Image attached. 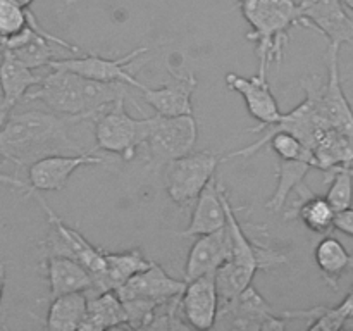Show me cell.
I'll return each instance as SVG.
<instances>
[{
  "instance_id": "6da1fadb",
  "label": "cell",
  "mask_w": 353,
  "mask_h": 331,
  "mask_svg": "<svg viewBox=\"0 0 353 331\" xmlns=\"http://www.w3.org/2000/svg\"><path fill=\"white\" fill-rule=\"evenodd\" d=\"M86 121L92 119L54 110L10 112L0 128V157L16 166H30L47 155L90 154L93 150L74 134L76 128Z\"/></svg>"
},
{
  "instance_id": "7a4b0ae2",
  "label": "cell",
  "mask_w": 353,
  "mask_h": 331,
  "mask_svg": "<svg viewBox=\"0 0 353 331\" xmlns=\"http://www.w3.org/2000/svg\"><path fill=\"white\" fill-rule=\"evenodd\" d=\"M126 97L123 83H102L65 69H52L26 93L24 102L40 100L54 112L93 119L103 107Z\"/></svg>"
},
{
  "instance_id": "3957f363",
  "label": "cell",
  "mask_w": 353,
  "mask_h": 331,
  "mask_svg": "<svg viewBox=\"0 0 353 331\" xmlns=\"http://www.w3.org/2000/svg\"><path fill=\"white\" fill-rule=\"evenodd\" d=\"M240 9L250 26L247 40L255 43L259 64L268 68L281 62L292 28H312L296 0H240Z\"/></svg>"
},
{
  "instance_id": "277c9868",
  "label": "cell",
  "mask_w": 353,
  "mask_h": 331,
  "mask_svg": "<svg viewBox=\"0 0 353 331\" xmlns=\"http://www.w3.org/2000/svg\"><path fill=\"white\" fill-rule=\"evenodd\" d=\"M95 152H109L121 155L124 161L134 157L138 148L145 143L152 126V116L134 119L124 107V97L103 107L92 119Z\"/></svg>"
},
{
  "instance_id": "5b68a950",
  "label": "cell",
  "mask_w": 353,
  "mask_h": 331,
  "mask_svg": "<svg viewBox=\"0 0 353 331\" xmlns=\"http://www.w3.org/2000/svg\"><path fill=\"white\" fill-rule=\"evenodd\" d=\"M219 162V154L212 150H192L168 162L164 171V186L169 199L179 209L192 205L203 186L216 176Z\"/></svg>"
},
{
  "instance_id": "8992f818",
  "label": "cell",
  "mask_w": 353,
  "mask_h": 331,
  "mask_svg": "<svg viewBox=\"0 0 353 331\" xmlns=\"http://www.w3.org/2000/svg\"><path fill=\"white\" fill-rule=\"evenodd\" d=\"M34 195V199L40 202V205L43 207L45 214L48 217V223L52 226V233L48 237L47 243H43V250L48 252V255H65V257H71L74 261H78L79 264L85 265L92 276L95 278V293H99L100 279L103 278V272H105V250L95 247V245L90 243L85 237H83L79 231H76L74 228L68 226L54 210L48 207V203L45 202L43 197L38 195V192L31 193ZM93 293V295H95Z\"/></svg>"
},
{
  "instance_id": "52a82bcc",
  "label": "cell",
  "mask_w": 353,
  "mask_h": 331,
  "mask_svg": "<svg viewBox=\"0 0 353 331\" xmlns=\"http://www.w3.org/2000/svg\"><path fill=\"white\" fill-rule=\"evenodd\" d=\"M199 138V124L190 116H152V126L145 140L147 159L152 166H165L193 150Z\"/></svg>"
},
{
  "instance_id": "ba28073f",
  "label": "cell",
  "mask_w": 353,
  "mask_h": 331,
  "mask_svg": "<svg viewBox=\"0 0 353 331\" xmlns=\"http://www.w3.org/2000/svg\"><path fill=\"white\" fill-rule=\"evenodd\" d=\"M148 54V47H138L130 50L128 54L117 55V57H107L100 54H86L79 57H65V59H52L48 69H65V71L76 72L79 76H85L88 79L102 83H123V85L134 86L137 90H143V83L134 78L131 66L141 57Z\"/></svg>"
},
{
  "instance_id": "9c48e42d",
  "label": "cell",
  "mask_w": 353,
  "mask_h": 331,
  "mask_svg": "<svg viewBox=\"0 0 353 331\" xmlns=\"http://www.w3.org/2000/svg\"><path fill=\"white\" fill-rule=\"evenodd\" d=\"M214 326L224 330H285V314L278 316L261 293L248 286L243 293L231 300L226 305L219 307Z\"/></svg>"
},
{
  "instance_id": "30bf717a",
  "label": "cell",
  "mask_w": 353,
  "mask_h": 331,
  "mask_svg": "<svg viewBox=\"0 0 353 331\" xmlns=\"http://www.w3.org/2000/svg\"><path fill=\"white\" fill-rule=\"evenodd\" d=\"M268 66L259 64L257 74L250 76V78H245L236 72H228L226 74L228 88L241 95L250 116L261 123V126L252 128L250 131H254V133L264 131L265 128L278 123L283 114L268 83Z\"/></svg>"
},
{
  "instance_id": "8fae6325",
  "label": "cell",
  "mask_w": 353,
  "mask_h": 331,
  "mask_svg": "<svg viewBox=\"0 0 353 331\" xmlns=\"http://www.w3.org/2000/svg\"><path fill=\"white\" fill-rule=\"evenodd\" d=\"M105 159L90 154H55L41 157L31 162L28 168V179H30L31 193L34 192H62L68 186L69 179L74 174L76 169L85 166L103 164ZM30 193V195H31Z\"/></svg>"
},
{
  "instance_id": "7c38bea8",
  "label": "cell",
  "mask_w": 353,
  "mask_h": 331,
  "mask_svg": "<svg viewBox=\"0 0 353 331\" xmlns=\"http://www.w3.org/2000/svg\"><path fill=\"white\" fill-rule=\"evenodd\" d=\"M340 47L341 45L334 43L327 47V81L323 83L321 88V110L330 130L353 138V109L345 95L340 78Z\"/></svg>"
},
{
  "instance_id": "4fadbf2b",
  "label": "cell",
  "mask_w": 353,
  "mask_h": 331,
  "mask_svg": "<svg viewBox=\"0 0 353 331\" xmlns=\"http://www.w3.org/2000/svg\"><path fill=\"white\" fill-rule=\"evenodd\" d=\"M179 309L188 326L196 330L214 328L219 310V297H217L214 272H207L186 281L179 295Z\"/></svg>"
},
{
  "instance_id": "5bb4252c",
  "label": "cell",
  "mask_w": 353,
  "mask_h": 331,
  "mask_svg": "<svg viewBox=\"0 0 353 331\" xmlns=\"http://www.w3.org/2000/svg\"><path fill=\"white\" fill-rule=\"evenodd\" d=\"M296 3L310 26L323 33L330 43L353 40V19L340 0H296Z\"/></svg>"
},
{
  "instance_id": "9a60e30c",
  "label": "cell",
  "mask_w": 353,
  "mask_h": 331,
  "mask_svg": "<svg viewBox=\"0 0 353 331\" xmlns=\"http://www.w3.org/2000/svg\"><path fill=\"white\" fill-rule=\"evenodd\" d=\"M185 285V279L172 278L157 262H152L150 268L134 274L123 286H119L116 292L121 300L165 302V300H171L174 297L181 295Z\"/></svg>"
},
{
  "instance_id": "2e32d148",
  "label": "cell",
  "mask_w": 353,
  "mask_h": 331,
  "mask_svg": "<svg viewBox=\"0 0 353 331\" xmlns=\"http://www.w3.org/2000/svg\"><path fill=\"white\" fill-rule=\"evenodd\" d=\"M228 259H231V240L226 226L212 233L200 234L186 259L185 281L207 272H216Z\"/></svg>"
},
{
  "instance_id": "e0dca14e",
  "label": "cell",
  "mask_w": 353,
  "mask_h": 331,
  "mask_svg": "<svg viewBox=\"0 0 353 331\" xmlns=\"http://www.w3.org/2000/svg\"><path fill=\"white\" fill-rule=\"evenodd\" d=\"M196 88L195 76L190 72L185 76H176L174 83L161 86V88H150L145 86L140 90L145 102L155 110V114L165 117L174 116H190L193 114L192 97Z\"/></svg>"
},
{
  "instance_id": "ac0fdd59",
  "label": "cell",
  "mask_w": 353,
  "mask_h": 331,
  "mask_svg": "<svg viewBox=\"0 0 353 331\" xmlns=\"http://www.w3.org/2000/svg\"><path fill=\"white\" fill-rule=\"evenodd\" d=\"M221 183L214 176L200 195L195 200V209H193L190 224L183 231H179V237H200V234L212 233L226 226V209H224L223 197H221Z\"/></svg>"
},
{
  "instance_id": "d6986e66",
  "label": "cell",
  "mask_w": 353,
  "mask_h": 331,
  "mask_svg": "<svg viewBox=\"0 0 353 331\" xmlns=\"http://www.w3.org/2000/svg\"><path fill=\"white\" fill-rule=\"evenodd\" d=\"M41 265L47 271L52 297L71 292H95V278L74 259L65 255H47Z\"/></svg>"
},
{
  "instance_id": "ffe728a7",
  "label": "cell",
  "mask_w": 353,
  "mask_h": 331,
  "mask_svg": "<svg viewBox=\"0 0 353 331\" xmlns=\"http://www.w3.org/2000/svg\"><path fill=\"white\" fill-rule=\"evenodd\" d=\"M41 81V76L34 72V69L14 57L9 50L2 52L0 59V90L3 100L10 109L24 100L26 93L33 90Z\"/></svg>"
},
{
  "instance_id": "44dd1931",
  "label": "cell",
  "mask_w": 353,
  "mask_h": 331,
  "mask_svg": "<svg viewBox=\"0 0 353 331\" xmlns=\"http://www.w3.org/2000/svg\"><path fill=\"white\" fill-rule=\"evenodd\" d=\"M128 324L126 309L116 290H105L93 295L86 305V316L79 330H107Z\"/></svg>"
},
{
  "instance_id": "7402d4cb",
  "label": "cell",
  "mask_w": 353,
  "mask_h": 331,
  "mask_svg": "<svg viewBox=\"0 0 353 331\" xmlns=\"http://www.w3.org/2000/svg\"><path fill=\"white\" fill-rule=\"evenodd\" d=\"M150 265L152 261H148L138 248L124 252H105V272L100 279L99 293L105 290H117L128 279Z\"/></svg>"
},
{
  "instance_id": "603a6c76",
  "label": "cell",
  "mask_w": 353,
  "mask_h": 331,
  "mask_svg": "<svg viewBox=\"0 0 353 331\" xmlns=\"http://www.w3.org/2000/svg\"><path fill=\"white\" fill-rule=\"evenodd\" d=\"M314 259L324 281L336 290L338 283L347 272L353 271V254L345 248L338 238L326 237L317 243Z\"/></svg>"
},
{
  "instance_id": "cb8c5ba5",
  "label": "cell",
  "mask_w": 353,
  "mask_h": 331,
  "mask_svg": "<svg viewBox=\"0 0 353 331\" xmlns=\"http://www.w3.org/2000/svg\"><path fill=\"white\" fill-rule=\"evenodd\" d=\"M88 297L85 292H71L52 297L47 312V328L54 331L79 330L86 316Z\"/></svg>"
},
{
  "instance_id": "d4e9b609",
  "label": "cell",
  "mask_w": 353,
  "mask_h": 331,
  "mask_svg": "<svg viewBox=\"0 0 353 331\" xmlns=\"http://www.w3.org/2000/svg\"><path fill=\"white\" fill-rule=\"evenodd\" d=\"M316 169L331 174L336 168H353V138L327 130L314 148Z\"/></svg>"
},
{
  "instance_id": "484cf974",
  "label": "cell",
  "mask_w": 353,
  "mask_h": 331,
  "mask_svg": "<svg viewBox=\"0 0 353 331\" xmlns=\"http://www.w3.org/2000/svg\"><path fill=\"white\" fill-rule=\"evenodd\" d=\"M255 274H257V269L250 268V265L238 264L231 259H228L223 265H219L214 272L219 307L226 305L231 300L236 299L240 293H243L252 285Z\"/></svg>"
},
{
  "instance_id": "4316f807",
  "label": "cell",
  "mask_w": 353,
  "mask_h": 331,
  "mask_svg": "<svg viewBox=\"0 0 353 331\" xmlns=\"http://www.w3.org/2000/svg\"><path fill=\"white\" fill-rule=\"evenodd\" d=\"M312 169V164L307 161H283L279 159L278 168H276V178L278 186L271 199L265 202V210L269 212H279L285 209L288 197L299 185H302L307 172Z\"/></svg>"
},
{
  "instance_id": "83f0119b",
  "label": "cell",
  "mask_w": 353,
  "mask_h": 331,
  "mask_svg": "<svg viewBox=\"0 0 353 331\" xmlns=\"http://www.w3.org/2000/svg\"><path fill=\"white\" fill-rule=\"evenodd\" d=\"M285 316L309 317V319H312V323L309 324V330L312 331H336L341 330L345 326V323L353 316V303L347 297L336 307L319 305L310 310H303V312H286Z\"/></svg>"
},
{
  "instance_id": "f1b7e54d",
  "label": "cell",
  "mask_w": 353,
  "mask_h": 331,
  "mask_svg": "<svg viewBox=\"0 0 353 331\" xmlns=\"http://www.w3.org/2000/svg\"><path fill=\"white\" fill-rule=\"evenodd\" d=\"M334 214L336 212L324 197L312 195L299 207L296 217L314 233L326 234L334 228Z\"/></svg>"
},
{
  "instance_id": "f546056e",
  "label": "cell",
  "mask_w": 353,
  "mask_h": 331,
  "mask_svg": "<svg viewBox=\"0 0 353 331\" xmlns=\"http://www.w3.org/2000/svg\"><path fill=\"white\" fill-rule=\"evenodd\" d=\"M54 41L50 38H47L45 34L38 33L33 30V33L28 37V40L24 41L19 47L9 50L10 54L16 59H19L23 64H26L31 69H41L48 68L52 59L54 57V50H52V45Z\"/></svg>"
},
{
  "instance_id": "4dcf8cb0",
  "label": "cell",
  "mask_w": 353,
  "mask_h": 331,
  "mask_svg": "<svg viewBox=\"0 0 353 331\" xmlns=\"http://www.w3.org/2000/svg\"><path fill=\"white\" fill-rule=\"evenodd\" d=\"M331 186L324 199L334 212L353 205V168H336L331 172Z\"/></svg>"
},
{
  "instance_id": "1f68e13d",
  "label": "cell",
  "mask_w": 353,
  "mask_h": 331,
  "mask_svg": "<svg viewBox=\"0 0 353 331\" xmlns=\"http://www.w3.org/2000/svg\"><path fill=\"white\" fill-rule=\"evenodd\" d=\"M28 10L14 0H0V41L14 37L28 26Z\"/></svg>"
},
{
  "instance_id": "d6a6232c",
  "label": "cell",
  "mask_w": 353,
  "mask_h": 331,
  "mask_svg": "<svg viewBox=\"0 0 353 331\" xmlns=\"http://www.w3.org/2000/svg\"><path fill=\"white\" fill-rule=\"evenodd\" d=\"M334 228L348 237H353V205L334 214Z\"/></svg>"
},
{
  "instance_id": "836d02e7",
  "label": "cell",
  "mask_w": 353,
  "mask_h": 331,
  "mask_svg": "<svg viewBox=\"0 0 353 331\" xmlns=\"http://www.w3.org/2000/svg\"><path fill=\"white\" fill-rule=\"evenodd\" d=\"M0 185L10 186V188H17V190H21V192L26 193V195H30L31 193V188L28 183H24L23 179L16 178V176L6 174V172H0Z\"/></svg>"
},
{
  "instance_id": "e575fe53",
  "label": "cell",
  "mask_w": 353,
  "mask_h": 331,
  "mask_svg": "<svg viewBox=\"0 0 353 331\" xmlns=\"http://www.w3.org/2000/svg\"><path fill=\"white\" fill-rule=\"evenodd\" d=\"M6 281H7V264H6V261H3L2 255H0V302H2V299H3Z\"/></svg>"
},
{
  "instance_id": "d590c367",
  "label": "cell",
  "mask_w": 353,
  "mask_h": 331,
  "mask_svg": "<svg viewBox=\"0 0 353 331\" xmlns=\"http://www.w3.org/2000/svg\"><path fill=\"white\" fill-rule=\"evenodd\" d=\"M12 112V109H10L9 106H7V102L3 100V97L0 95V128L3 126V123L7 121V117H9V114Z\"/></svg>"
},
{
  "instance_id": "8d00e7d4",
  "label": "cell",
  "mask_w": 353,
  "mask_h": 331,
  "mask_svg": "<svg viewBox=\"0 0 353 331\" xmlns=\"http://www.w3.org/2000/svg\"><path fill=\"white\" fill-rule=\"evenodd\" d=\"M14 2H16L17 6L24 7V9H30V6L34 2V0H14Z\"/></svg>"
},
{
  "instance_id": "74e56055",
  "label": "cell",
  "mask_w": 353,
  "mask_h": 331,
  "mask_svg": "<svg viewBox=\"0 0 353 331\" xmlns=\"http://www.w3.org/2000/svg\"><path fill=\"white\" fill-rule=\"evenodd\" d=\"M341 3H343V7H347V9H350L353 12V0H340Z\"/></svg>"
},
{
  "instance_id": "f35d334b",
  "label": "cell",
  "mask_w": 353,
  "mask_h": 331,
  "mask_svg": "<svg viewBox=\"0 0 353 331\" xmlns=\"http://www.w3.org/2000/svg\"><path fill=\"white\" fill-rule=\"evenodd\" d=\"M343 328H345V330H353V316L347 321V323H345Z\"/></svg>"
},
{
  "instance_id": "ab89813d",
  "label": "cell",
  "mask_w": 353,
  "mask_h": 331,
  "mask_svg": "<svg viewBox=\"0 0 353 331\" xmlns=\"http://www.w3.org/2000/svg\"><path fill=\"white\" fill-rule=\"evenodd\" d=\"M347 297H348V299H350V300H352V303H353V288L350 290V293H348V295H347Z\"/></svg>"
},
{
  "instance_id": "60d3db41",
  "label": "cell",
  "mask_w": 353,
  "mask_h": 331,
  "mask_svg": "<svg viewBox=\"0 0 353 331\" xmlns=\"http://www.w3.org/2000/svg\"><path fill=\"white\" fill-rule=\"evenodd\" d=\"M2 52H3V47H2V45H0V55H2Z\"/></svg>"
},
{
  "instance_id": "b9f144b4",
  "label": "cell",
  "mask_w": 353,
  "mask_h": 331,
  "mask_svg": "<svg viewBox=\"0 0 353 331\" xmlns=\"http://www.w3.org/2000/svg\"><path fill=\"white\" fill-rule=\"evenodd\" d=\"M0 330H3V324L2 323H0Z\"/></svg>"
},
{
  "instance_id": "7bdbcfd3",
  "label": "cell",
  "mask_w": 353,
  "mask_h": 331,
  "mask_svg": "<svg viewBox=\"0 0 353 331\" xmlns=\"http://www.w3.org/2000/svg\"><path fill=\"white\" fill-rule=\"evenodd\" d=\"M69 2H71V0H69Z\"/></svg>"
}]
</instances>
